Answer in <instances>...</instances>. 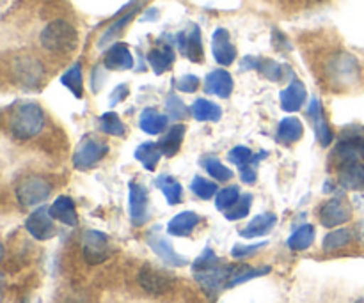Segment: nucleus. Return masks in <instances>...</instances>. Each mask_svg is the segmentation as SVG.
Listing matches in <instances>:
<instances>
[{
    "mask_svg": "<svg viewBox=\"0 0 364 303\" xmlns=\"http://www.w3.org/2000/svg\"><path fill=\"white\" fill-rule=\"evenodd\" d=\"M166 110H167V117H171V119L174 121H180L187 116V106H185V103L181 101L180 96L176 94L167 96Z\"/></svg>",
    "mask_w": 364,
    "mask_h": 303,
    "instance_id": "79ce46f5",
    "label": "nucleus"
},
{
    "mask_svg": "<svg viewBox=\"0 0 364 303\" xmlns=\"http://www.w3.org/2000/svg\"><path fill=\"white\" fill-rule=\"evenodd\" d=\"M212 53L213 59L220 64V66H230L237 59V48L231 43L230 32L226 28H217L212 35Z\"/></svg>",
    "mask_w": 364,
    "mask_h": 303,
    "instance_id": "2eb2a0df",
    "label": "nucleus"
},
{
    "mask_svg": "<svg viewBox=\"0 0 364 303\" xmlns=\"http://www.w3.org/2000/svg\"><path fill=\"white\" fill-rule=\"evenodd\" d=\"M128 206H130V219L134 226H142L148 220V190L144 184L130 181L128 184Z\"/></svg>",
    "mask_w": 364,
    "mask_h": 303,
    "instance_id": "9b49d317",
    "label": "nucleus"
},
{
    "mask_svg": "<svg viewBox=\"0 0 364 303\" xmlns=\"http://www.w3.org/2000/svg\"><path fill=\"white\" fill-rule=\"evenodd\" d=\"M103 82H105V75H103V70L100 66H96L95 70H92V78H91L92 92H98V89L102 87Z\"/></svg>",
    "mask_w": 364,
    "mask_h": 303,
    "instance_id": "8fccbe9b",
    "label": "nucleus"
},
{
    "mask_svg": "<svg viewBox=\"0 0 364 303\" xmlns=\"http://www.w3.org/2000/svg\"><path fill=\"white\" fill-rule=\"evenodd\" d=\"M50 215L68 227L78 226L77 208H75L73 199L68 197V195H60V197H57L55 201H53V204L50 206Z\"/></svg>",
    "mask_w": 364,
    "mask_h": 303,
    "instance_id": "412c9836",
    "label": "nucleus"
},
{
    "mask_svg": "<svg viewBox=\"0 0 364 303\" xmlns=\"http://www.w3.org/2000/svg\"><path fill=\"white\" fill-rule=\"evenodd\" d=\"M82 254L87 265H100L110 258L109 238L100 231H85L82 234Z\"/></svg>",
    "mask_w": 364,
    "mask_h": 303,
    "instance_id": "6e6552de",
    "label": "nucleus"
},
{
    "mask_svg": "<svg viewBox=\"0 0 364 303\" xmlns=\"http://www.w3.org/2000/svg\"><path fill=\"white\" fill-rule=\"evenodd\" d=\"M185 137V126L183 124H174L171 126V130H167V133L160 138L159 145L162 149V153L166 156H174L181 148V142H183Z\"/></svg>",
    "mask_w": 364,
    "mask_h": 303,
    "instance_id": "cd10ccee",
    "label": "nucleus"
},
{
    "mask_svg": "<svg viewBox=\"0 0 364 303\" xmlns=\"http://www.w3.org/2000/svg\"><path fill=\"white\" fill-rule=\"evenodd\" d=\"M9 77L18 87L25 89V91H36L41 87L43 80H45V67L39 59L21 53V55L13 57V60L9 62Z\"/></svg>",
    "mask_w": 364,
    "mask_h": 303,
    "instance_id": "20e7f679",
    "label": "nucleus"
},
{
    "mask_svg": "<svg viewBox=\"0 0 364 303\" xmlns=\"http://www.w3.org/2000/svg\"><path fill=\"white\" fill-rule=\"evenodd\" d=\"M139 11H141V4H135V6H132L130 11H128L127 14H123V16H121L119 20L114 21V23L110 25V27L107 28L105 32H103V35H102V39H100V41H98V45L100 46H105L107 43L112 41V39L116 38L117 34H121V31H123V28L127 27V25L130 23L132 20H134L135 14H137Z\"/></svg>",
    "mask_w": 364,
    "mask_h": 303,
    "instance_id": "473e14b6",
    "label": "nucleus"
},
{
    "mask_svg": "<svg viewBox=\"0 0 364 303\" xmlns=\"http://www.w3.org/2000/svg\"><path fill=\"white\" fill-rule=\"evenodd\" d=\"M233 268L235 266L231 265L217 263V265L210 266V268L194 272V277L199 286H201V290L206 293V297L213 300L220 293V290L228 287V280H230L231 273H233Z\"/></svg>",
    "mask_w": 364,
    "mask_h": 303,
    "instance_id": "423d86ee",
    "label": "nucleus"
},
{
    "mask_svg": "<svg viewBox=\"0 0 364 303\" xmlns=\"http://www.w3.org/2000/svg\"><path fill=\"white\" fill-rule=\"evenodd\" d=\"M238 199H240V190H238V187L223 188V190L217 192L215 195L217 209H220V211H228L231 206L237 204Z\"/></svg>",
    "mask_w": 364,
    "mask_h": 303,
    "instance_id": "a19ab883",
    "label": "nucleus"
},
{
    "mask_svg": "<svg viewBox=\"0 0 364 303\" xmlns=\"http://www.w3.org/2000/svg\"><path fill=\"white\" fill-rule=\"evenodd\" d=\"M63 85H66L71 92H73L75 98H82V89H84V75H82V64L75 62L73 66L68 67L66 73L60 77Z\"/></svg>",
    "mask_w": 364,
    "mask_h": 303,
    "instance_id": "72a5a7b5",
    "label": "nucleus"
},
{
    "mask_svg": "<svg viewBox=\"0 0 364 303\" xmlns=\"http://www.w3.org/2000/svg\"><path fill=\"white\" fill-rule=\"evenodd\" d=\"M103 66L114 71L132 70L134 67V55H132L127 43L110 45V48L105 52V57H103Z\"/></svg>",
    "mask_w": 364,
    "mask_h": 303,
    "instance_id": "dca6fc26",
    "label": "nucleus"
},
{
    "mask_svg": "<svg viewBox=\"0 0 364 303\" xmlns=\"http://www.w3.org/2000/svg\"><path fill=\"white\" fill-rule=\"evenodd\" d=\"M308 116L313 121V124H315L316 141L320 142V145H323V148L331 145V142H333V130H331L329 123H327L326 116H323L322 106H320V101L316 98H313L311 103H309Z\"/></svg>",
    "mask_w": 364,
    "mask_h": 303,
    "instance_id": "aec40b11",
    "label": "nucleus"
},
{
    "mask_svg": "<svg viewBox=\"0 0 364 303\" xmlns=\"http://www.w3.org/2000/svg\"><path fill=\"white\" fill-rule=\"evenodd\" d=\"M176 89H180L181 92H196L199 89V78L196 75H183L176 82Z\"/></svg>",
    "mask_w": 364,
    "mask_h": 303,
    "instance_id": "de8ad7c7",
    "label": "nucleus"
},
{
    "mask_svg": "<svg viewBox=\"0 0 364 303\" xmlns=\"http://www.w3.org/2000/svg\"><path fill=\"white\" fill-rule=\"evenodd\" d=\"M361 153H363V158H364V141H363V144H361Z\"/></svg>",
    "mask_w": 364,
    "mask_h": 303,
    "instance_id": "603ef678",
    "label": "nucleus"
},
{
    "mask_svg": "<svg viewBox=\"0 0 364 303\" xmlns=\"http://www.w3.org/2000/svg\"><path fill=\"white\" fill-rule=\"evenodd\" d=\"M352 240H354V234H352L350 229L331 231V233L323 238V250L336 252L340 250V248L350 245Z\"/></svg>",
    "mask_w": 364,
    "mask_h": 303,
    "instance_id": "f704fd0d",
    "label": "nucleus"
},
{
    "mask_svg": "<svg viewBox=\"0 0 364 303\" xmlns=\"http://www.w3.org/2000/svg\"><path fill=\"white\" fill-rule=\"evenodd\" d=\"M251 206H252V195L244 194V195H240V199H238L237 204L231 206L228 211H224V216H226V220H231V222L245 219V216L249 215V211H251Z\"/></svg>",
    "mask_w": 364,
    "mask_h": 303,
    "instance_id": "58836bf2",
    "label": "nucleus"
},
{
    "mask_svg": "<svg viewBox=\"0 0 364 303\" xmlns=\"http://www.w3.org/2000/svg\"><path fill=\"white\" fill-rule=\"evenodd\" d=\"M176 43L180 52L192 62H201L203 60V41L201 28L198 25H191L188 31H181L176 35Z\"/></svg>",
    "mask_w": 364,
    "mask_h": 303,
    "instance_id": "4468645a",
    "label": "nucleus"
},
{
    "mask_svg": "<svg viewBox=\"0 0 364 303\" xmlns=\"http://www.w3.org/2000/svg\"><path fill=\"white\" fill-rule=\"evenodd\" d=\"M148 62L156 75L166 73L174 62V50L171 45H160L148 53Z\"/></svg>",
    "mask_w": 364,
    "mask_h": 303,
    "instance_id": "b1692460",
    "label": "nucleus"
},
{
    "mask_svg": "<svg viewBox=\"0 0 364 303\" xmlns=\"http://www.w3.org/2000/svg\"><path fill=\"white\" fill-rule=\"evenodd\" d=\"M304 135V126H302L301 121L297 117H284L283 121L277 126V142L284 145H290L299 142Z\"/></svg>",
    "mask_w": 364,
    "mask_h": 303,
    "instance_id": "5701e85b",
    "label": "nucleus"
},
{
    "mask_svg": "<svg viewBox=\"0 0 364 303\" xmlns=\"http://www.w3.org/2000/svg\"><path fill=\"white\" fill-rule=\"evenodd\" d=\"M281 109L284 112H297V110L302 109V105L306 103V98H308V91H306V85L302 84L301 80L294 78L290 82L287 89L281 92Z\"/></svg>",
    "mask_w": 364,
    "mask_h": 303,
    "instance_id": "6ab92c4d",
    "label": "nucleus"
},
{
    "mask_svg": "<svg viewBox=\"0 0 364 303\" xmlns=\"http://www.w3.org/2000/svg\"><path fill=\"white\" fill-rule=\"evenodd\" d=\"M256 71H259V73H262L265 78H269V80L279 82L287 77V75H284V71H288V67L281 66L279 62H276V60H272V59H258Z\"/></svg>",
    "mask_w": 364,
    "mask_h": 303,
    "instance_id": "c9c22d12",
    "label": "nucleus"
},
{
    "mask_svg": "<svg viewBox=\"0 0 364 303\" xmlns=\"http://www.w3.org/2000/svg\"><path fill=\"white\" fill-rule=\"evenodd\" d=\"M45 126V112L36 101H20L7 112V130L16 141L38 137Z\"/></svg>",
    "mask_w": 364,
    "mask_h": 303,
    "instance_id": "f257e3e1",
    "label": "nucleus"
},
{
    "mask_svg": "<svg viewBox=\"0 0 364 303\" xmlns=\"http://www.w3.org/2000/svg\"><path fill=\"white\" fill-rule=\"evenodd\" d=\"M217 263H220V259L217 258L215 252H213L212 248L206 247L205 250L201 252V255H199V258L196 259L194 265H192V272H199V270L210 268V266L217 265Z\"/></svg>",
    "mask_w": 364,
    "mask_h": 303,
    "instance_id": "c03bdc74",
    "label": "nucleus"
},
{
    "mask_svg": "<svg viewBox=\"0 0 364 303\" xmlns=\"http://www.w3.org/2000/svg\"><path fill=\"white\" fill-rule=\"evenodd\" d=\"M53 216L50 215V208H41L36 209L34 213H31L25 222V227H27L28 234H31L34 240L38 241H46L50 238H53L57 234L55 226H53Z\"/></svg>",
    "mask_w": 364,
    "mask_h": 303,
    "instance_id": "1a4fd4ad",
    "label": "nucleus"
},
{
    "mask_svg": "<svg viewBox=\"0 0 364 303\" xmlns=\"http://www.w3.org/2000/svg\"><path fill=\"white\" fill-rule=\"evenodd\" d=\"M233 77L226 70H213L205 78V91L208 94L219 96L223 99L230 98L231 92H233Z\"/></svg>",
    "mask_w": 364,
    "mask_h": 303,
    "instance_id": "f3484780",
    "label": "nucleus"
},
{
    "mask_svg": "<svg viewBox=\"0 0 364 303\" xmlns=\"http://www.w3.org/2000/svg\"><path fill=\"white\" fill-rule=\"evenodd\" d=\"M100 130L107 135H116V137H123L127 133V128L116 112H105L100 117Z\"/></svg>",
    "mask_w": 364,
    "mask_h": 303,
    "instance_id": "e433bc0d",
    "label": "nucleus"
},
{
    "mask_svg": "<svg viewBox=\"0 0 364 303\" xmlns=\"http://www.w3.org/2000/svg\"><path fill=\"white\" fill-rule=\"evenodd\" d=\"M146 241H148L149 248L162 259L164 263H167L169 266H174V268H181V266L187 265V258L178 254L176 250L173 248V245L166 240V238L160 234L159 227L151 229L146 236Z\"/></svg>",
    "mask_w": 364,
    "mask_h": 303,
    "instance_id": "9d476101",
    "label": "nucleus"
},
{
    "mask_svg": "<svg viewBox=\"0 0 364 303\" xmlns=\"http://www.w3.org/2000/svg\"><path fill=\"white\" fill-rule=\"evenodd\" d=\"M355 303H364V298H359V300L355 302Z\"/></svg>",
    "mask_w": 364,
    "mask_h": 303,
    "instance_id": "864d4df0",
    "label": "nucleus"
},
{
    "mask_svg": "<svg viewBox=\"0 0 364 303\" xmlns=\"http://www.w3.org/2000/svg\"><path fill=\"white\" fill-rule=\"evenodd\" d=\"M155 16H159V11L156 9H149L148 11V14H144V18H142V20H155Z\"/></svg>",
    "mask_w": 364,
    "mask_h": 303,
    "instance_id": "3c124183",
    "label": "nucleus"
},
{
    "mask_svg": "<svg viewBox=\"0 0 364 303\" xmlns=\"http://www.w3.org/2000/svg\"><path fill=\"white\" fill-rule=\"evenodd\" d=\"M318 215L322 226L331 229V227H338L347 224L352 216V209L343 197H334L331 199V201H327L326 204L320 208Z\"/></svg>",
    "mask_w": 364,
    "mask_h": 303,
    "instance_id": "f8f14e48",
    "label": "nucleus"
},
{
    "mask_svg": "<svg viewBox=\"0 0 364 303\" xmlns=\"http://www.w3.org/2000/svg\"><path fill=\"white\" fill-rule=\"evenodd\" d=\"M270 273V266H263V268H252V266L242 265V266H235L233 273H231L230 280H228V287H235L238 284H244L247 280L256 279V277H263Z\"/></svg>",
    "mask_w": 364,
    "mask_h": 303,
    "instance_id": "2f4dec72",
    "label": "nucleus"
},
{
    "mask_svg": "<svg viewBox=\"0 0 364 303\" xmlns=\"http://www.w3.org/2000/svg\"><path fill=\"white\" fill-rule=\"evenodd\" d=\"M142 290L149 294H164L173 287V277L167 275L162 270H155L151 266H144L137 277Z\"/></svg>",
    "mask_w": 364,
    "mask_h": 303,
    "instance_id": "ddd939ff",
    "label": "nucleus"
},
{
    "mask_svg": "<svg viewBox=\"0 0 364 303\" xmlns=\"http://www.w3.org/2000/svg\"><path fill=\"white\" fill-rule=\"evenodd\" d=\"M265 245L267 241H262V243L256 245H235L233 250H231V255H233L235 259H247L251 258V255H255L258 250H262Z\"/></svg>",
    "mask_w": 364,
    "mask_h": 303,
    "instance_id": "a18cd8bd",
    "label": "nucleus"
},
{
    "mask_svg": "<svg viewBox=\"0 0 364 303\" xmlns=\"http://www.w3.org/2000/svg\"><path fill=\"white\" fill-rule=\"evenodd\" d=\"M127 96H128V85L124 84L117 85V87L112 91V94H110V105H117V103L123 101Z\"/></svg>",
    "mask_w": 364,
    "mask_h": 303,
    "instance_id": "09e8293b",
    "label": "nucleus"
},
{
    "mask_svg": "<svg viewBox=\"0 0 364 303\" xmlns=\"http://www.w3.org/2000/svg\"><path fill=\"white\" fill-rule=\"evenodd\" d=\"M228 160H230L231 163H235V165H238V169H240L242 165H247V163H251L252 160H255V155H252L251 149L245 148V145H237V148H233L230 151Z\"/></svg>",
    "mask_w": 364,
    "mask_h": 303,
    "instance_id": "37998d69",
    "label": "nucleus"
},
{
    "mask_svg": "<svg viewBox=\"0 0 364 303\" xmlns=\"http://www.w3.org/2000/svg\"><path fill=\"white\" fill-rule=\"evenodd\" d=\"M203 167L217 181H230L233 177V172L224 163H220V160L213 158V156H208V158L203 160Z\"/></svg>",
    "mask_w": 364,
    "mask_h": 303,
    "instance_id": "4c0bfd02",
    "label": "nucleus"
},
{
    "mask_svg": "<svg viewBox=\"0 0 364 303\" xmlns=\"http://www.w3.org/2000/svg\"><path fill=\"white\" fill-rule=\"evenodd\" d=\"M156 187L162 190L164 197L167 199V202L171 206L180 204L181 199H183V187L174 177L167 176V174H162V176L156 177Z\"/></svg>",
    "mask_w": 364,
    "mask_h": 303,
    "instance_id": "c756f323",
    "label": "nucleus"
},
{
    "mask_svg": "<svg viewBox=\"0 0 364 303\" xmlns=\"http://www.w3.org/2000/svg\"><path fill=\"white\" fill-rule=\"evenodd\" d=\"M109 153V145L105 142H102L100 138L92 137H85L84 141L78 144L77 151L73 155V165L75 169L78 170H89L100 163L103 160V156Z\"/></svg>",
    "mask_w": 364,
    "mask_h": 303,
    "instance_id": "0eeeda50",
    "label": "nucleus"
},
{
    "mask_svg": "<svg viewBox=\"0 0 364 303\" xmlns=\"http://www.w3.org/2000/svg\"><path fill=\"white\" fill-rule=\"evenodd\" d=\"M277 224V216L274 213H263V215L255 216L244 229L240 231V236L242 238H258V236H265L269 234L270 231L274 229V226Z\"/></svg>",
    "mask_w": 364,
    "mask_h": 303,
    "instance_id": "4be33fe9",
    "label": "nucleus"
},
{
    "mask_svg": "<svg viewBox=\"0 0 364 303\" xmlns=\"http://www.w3.org/2000/svg\"><path fill=\"white\" fill-rule=\"evenodd\" d=\"M78 45V32L70 21L52 20L39 32V46L52 55H68Z\"/></svg>",
    "mask_w": 364,
    "mask_h": 303,
    "instance_id": "f03ea898",
    "label": "nucleus"
},
{
    "mask_svg": "<svg viewBox=\"0 0 364 303\" xmlns=\"http://www.w3.org/2000/svg\"><path fill=\"white\" fill-rule=\"evenodd\" d=\"M52 183L46 180L45 176H25L14 187V194H16L18 202L23 208H31V206H38L45 202L52 194Z\"/></svg>",
    "mask_w": 364,
    "mask_h": 303,
    "instance_id": "39448f33",
    "label": "nucleus"
},
{
    "mask_svg": "<svg viewBox=\"0 0 364 303\" xmlns=\"http://www.w3.org/2000/svg\"><path fill=\"white\" fill-rule=\"evenodd\" d=\"M191 190L192 194L198 195L199 199L208 201V199H212L213 195H217V184L213 183V181L205 180V177L196 176L191 183Z\"/></svg>",
    "mask_w": 364,
    "mask_h": 303,
    "instance_id": "ea45409f",
    "label": "nucleus"
},
{
    "mask_svg": "<svg viewBox=\"0 0 364 303\" xmlns=\"http://www.w3.org/2000/svg\"><path fill=\"white\" fill-rule=\"evenodd\" d=\"M191 114L194 119L201 121V123H205V121H219L223 117V109L215 103L208 101V99L199 98L192 103Z\"/></svg>",
    "mask_w": 364,
    "mask_h": 303,
    "instance_id": "c85d7f7f",
    "label": "nucleus"
},
{
    "mask_svg": "<svg viewBox=\"0 0 364 303\" xmlns=\"http://www.w3.org/2000/svg\"><path fill=\"white\" fill-rule=\"evenodd\" d=\"M267 153H259L258 156H255V160H252L251 163H247V165H242L240 167V180L244 181L245 184H252L256 181V167L255 163L259 162V158H265Z\"/></svg>",
    "mask_w": 364,
    "mask_h": 303,
    "instance_id": "49530a36",
    "label": "nucleus"
},
{
    "mask_svg": "<svg viewBox=\"0 0 364 303\" xmlns=\"http://www.w3.org/2000/svg\"><path fill=\"white\" fill-rule=\"evenodd\" d=\"M338 181H340V187L345 188V190L363 192L364 190V163H361V160H358V162H350V163H345V165H340V176H338Z\"/></svg>",
    "mask_w": 364,
    "mask_h": 303,
    "instance_id": "a211bd4d",
    "label": "nucleus"
},
{
    "mask_svg": "<svg viewBox=\"0 0 364 303\" xmlns=\"http://www.w3.org/2000/svg\"><path fill=\"white\" fill-rule=\"evenodd\" d=\"M199 224V216L194 211H181L167 226L171 236H188Z\"/></svg>",
    "mask_w": 364,
    "mask_h": 303,
    "instance_id": "393cba45",
    "label": "nucleus"
},
{
    "mask_svg": "<svg viewBox=\"0 0 364 303\" xmlns=\"http://www.w3.org/2000/svg\"><path fill=\"white\" fill-rule=\"evenodd\" d=\"M361 77L359 62L354 55L347 52H336L327 59L326 78L334 89L354 87Z\"/></svg>",
    "mask_w": 364,
    "mask_h": 303,
    "instance_id": "7ed1b4c3",
    "label": "nucleus"
},
{
    "mask_svg": "<svg viewBox=\"0 0 364 303\" xmlns=\"http://www.w3.org/2000/svg\"><path fill=\"white\" fill-rule=\"evenodd\" d=\"M162 149L156 142H142L137 149H135V160L142 163L146 170H155L159 165L160 158H162Z\"/></svg>",
    "mask_w": 364,
    "mask_h": 303,
    "instance_id": "bb28decb",
    "label": "nucleus"
},
{
    "mask_svg": "<svg viewBox=\"0 0 364 303\" xmlns=\"http://www.w3.org/2000/svg\"><path fill=\"white\" fill-rule=\"evenodd\" d=\"M167 121H169V117L156 112L155 109H144L141 114V119H139V126L149 135H160L162 131H166Z\"/></svg>",
    "mask_w": 364,
    "mask_h": 303,
    "instance_id": "a878e982",
    "label": "nucleus"
},
{
    "mask_svg": "<svg viewBox=\"0 0 364 303\" xmlns=\"http://www.w3.org/2000/svg\"><path fill=\"white\" fill-rule=\"evenodd\" d=\"M313 241H315V227L311 224H304L288 238V247L294 252H302L311 247Z\"/></svg>",
    "mask_w": 364,
    "mask_h": 303,
    "instance_id": "7c9ffc66",
    "label": "nucleus"
}]
</instances>
